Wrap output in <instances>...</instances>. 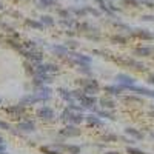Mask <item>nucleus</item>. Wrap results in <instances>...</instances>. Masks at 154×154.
Returning <instances> with one entry per match:
<instances>
[{"mask_svg": "<svg viewBox=\"0 0 154 154\" xmlns=\"http://www.w3.org/2000/svg\"><path fill=\"white\" fill-rule=\"evenodd\" d=\"M79 85L83 86V91L86 94H94V93L99 91V82L94 80V79H80Z\"/></svg>", "mask_w": 154, "mask_h": 154, "instance_id": "obj_1", "label": "nucleus"}, {"mask_svg": "<svg viewBox=\"0 0 154 154\" xmlns=\"http://www.w3.org/2000/svg\"><path fill=\"white\" fill-rule=\"evenodd\" d=\"M79 100H80V103H82L85 108H91V109H96V103H99V100H97L93 94H86V93H83V94L79 97Z\"/></svg>", "mask_w": 154, "mask_h": 154, "instance_id": "obj_2", "label": "nucleus"}, {"mask_svg": "<svg viewBox=\"0 0 154 154\" xmlns=\"http://www.w3.org/2000/svg\"><path fill=\"white\" fill-rule=\"evenodd\" d=\"M20 51H22V54L26 57L28 60H31V62L40 63L43 60V54L38 53V51H34V49H20Z\"/></svg>", "mask_w": 154, "mask_h": 154, "instance_id": "obj_3", "label": "nucleus"}, {"mask_svg": "<svg viewBox=\"0 0 154 154\" xmlns=\"http://www.w3.org/2000/svg\"><path fill=\"white\" fill-rule=\"evenodd\" d=\"M119 62H120V63H125V65L131 66V68H134V69H137V71H146V66L143 65V63H142V62H137V60H134V59H120Z\"/></svg>", "mask_w": 154, "mask_h": 154, "instance_id": "obj_4", "label": "nucleus"}, {"mask_svg": "<svg viewBox=\"0 0 154 154\" xmlns=\"http://www.w3.org/2000/svg\"><path fill=\"white\" fill-rule=\"evenodd\" d=\"M60 134L62 136H66V137H77V136H80V130L74 123H71V125L63 128V130L60 131Z\"/></svg>", "mask_w": 154, "mask_h": 154, "instance_id": "obj_5", "label": "nucleus"}, {"mask_svg": "<svg viewBox=\"0 0 154 154\" xmlns=\"http://www.w3.org/2000/svg\"><path fill=\"white\" fill-rule=\"evenodd\" d=\"M131 35L139 37V38H142V40H154V34L149 32L148 29H134L131 32Z\"/></svg>", "mask_w": 154, "mask_h": 154, "instance_id": "obj_6", "label": "nucleus"}, {"mask_svg": "<svg viewBox=\"0 0 154 154\" xmlns=\"http://www.w3.org/2000/svg\"><path fill=\"white\" fill-rule=\"evenodd\" d=\"M37 116L40 119H45V120H53L54 119V111L51 109L49 106H42L40 109H38Z\"/></svg>", "mask_w": 154, "mask_h": 154, "instance_id": "obj_7", "label": "nucleus"}, {"mask_svg": "<svg viewBox=\"0 0 154 154\" xmlns=\"http://www.w3.org/2000/svg\"><path fill=\"white\" fill-rule=\"evenodd\" d=\"M136 56H142V57H149L154 54V46H139L134 49Z\"/></svg>", "mask_w": 154, "mask_h": 154, "instance_id": "obj_8", "label": "nucleus"}, {"mask_svg": "<svg viewBox=\"0 0 154 154\" xmlns=\"http://www.w3.org/2000/svg\"><path fill=\"white\" fill-rule=\"evenodd\" d=\"M116 80H117L120 85H134V83H136L134 77L128 75V74H123V72H120V74L116 75Z\"/></svg>", "mask_w": 154, "mask_h": 154, "instance_id": "obj_9", "label": "nucleus"}, {"mask_svg": "<svg viewBox=\"0 0 154 154\" xmlns=\"http://www.w3.org/2000/svg\"><path fill=\"white\" fill-rule=\"evenodd\" d=\"M103 91L108 93V94H111V96H119L120 93L125 91V89L122 88V85H106L103 88Z\"/></svg>", "mask_w": 154, "mask_h": 154, "instance_id": "obj_10", "label": "nucleus"}, {"mask_svg": "<svg viewBox=\"0 0 154 154\" xmlns=\"http://www.w3.org/2000/svg\"><path fill=\"white\" fill-rule=\"evenodd\" d=\"M85 122L88 125H91V126H102V125H103V122L100 120V116H94V114L85 116Z\"/></svg>", "mask_w": 154, "mask_h": 154, "instance_id": "obj_11", "label": "nucleus"}, {"mask_svg": "<svg viewBox=\"0 0 154 154\" xmlns=\"http://www.w3.org/2000/svg\"><path fill=\"white\" fill-rule=\"evenodd\" d=\"M17 130H22V131H26V133H32V131H35V125H34V122H31V120H28V122H20V123H17Z\"/></svg>", "mask_w": 154, "mask_h": 154, "instance_id": "obj_12", "label": "nucleus"}, {"mask_svg": "<svg viewBox=\"0 0 154 154\" xmlns=\"http://www.w3.org/2000/svg\"><path fill=\"white\" fill-rule=\"evenodd\" d=\"M125 134L133 137V139H136V140H142L143 139V133H140L139 130H136V128H130V126L125 128Z\"/></svg>", "mask_w": 154, "mask_h": 154, "instance_id": "obj_13", "label": "nucleus"}, {"mask_svg": "<svg viewBox=\"0 0 154 154\" xmlns=\"http://www.w3.org/2000/svg\"><path fill=\"white\" fill-rule=\"evenodd\" d=\"M6 112L11 114V116H22L25 112V105L20 103V105H14V106H9L6 108Z\"/></svg>", "mask_w": 154, "mask_h": 154, "instance_id": "obj_14", "label": "nucleus"}, {"mask_svg": "<svg viewBox=\"0 0 154 154\" xmlns=\"http://www.w3.org/2000/svg\"><path fill=\"white\" fill-rule=\"evenodd\" d=\"M53 51L54 53H57L60 57H66V56H71V51H69V48L65 45V46H62V45H56V46H53Z\"/></svg>", "mask_w": 154, "mask_h": 154, "instance_id": "obj_15", "label": "nucleus"}, {"mask_svg": "<svg viewBox=\"0 0 154 154\" xmlns=\"http://www.w3.org/2000/svg\"><path fill=\"white\" fill-rule=\"evenodd\" d=\"M57 146L62 148V149H65V151H68L69 154H80V149H82L79 145H62V143H59Z\"/></svg>", "mask_w": 154, "mask_h": 154, "instance_id": "obj_16", "label": "nucleus"}, {"mask_svg": "<svg viewBox=\"0 0 154 154\" xmlns=\"http://www.w3.org/2000/svg\"><path fill=\"white\" fill-rule=\"evenodd\" d=\"M82 122H85V116H83L82 112H77V114H74V112H72L71 119H69V123L79 125V123H82Z\"/></svg>", "mask_w": 154, "mask_h": 154, "instance_id": "obj_17", "label": "nucleus"}, {"mask_svg": "<svg viewBox=\"0 0 154 154\" xmlns=\"http://www.w3.org/2000/svg\"><path fill=\"white\" fill-rule=\"evenodd\" d=\"M99 103H100L102 106H103L105 109H109V108H114L116 105H117V103H116V102H114V100H111V99H105V97H103V99H100V100H99Z\"/></svg>", "mask_w": 154, "mask_h": 154, "instance_id": "obj_18", "label": "nucleus"}, {"mask_svg": "<svg viewBox=\"0 0 154 154\" xmlns=\"http://www.w3.org/2000/svg\"><path fill=\"white\" fill-rule=\"evenodd\" d=\"M59 93H60V96H62L63 99H65V100L72 102V99H74L72 91H68V89H65V88H59Z\"/></svg>", "mask_w": 154, "mask_h": 154, "instance_id": "obj_19", "label": "nucleus"}, {"mask_svg": "<svg viewBox=\"0 0 154 154\" xmlns=\"http://www.w3.org/2000/svg\"><path fill=\"white\" fill-rule=\"evenodd\" d=\"M38 5H40V8H53L57 6V2L56 0H38Z\"/></svg>", "mask_w": 154, "mask_h": 154, "instance_id": "obj_20", "label": "nucleus"}, {"mask_svg": "<svg viewBox=\"0 0 154 154\" xmlns=\"http://www.w3.org/2000/svg\"><path fill=\"white\" fill-rule=\"evenodd\" d=\"M102 140H103V142H117V140H120V136L109 133V134H105L103 137H102Z\"/></svg>", "mask_w": 154, "mask_h": 154, "instance_id": "obj_21", "label": "nucleus"}, {"mask_svg": "<svg viewBox=\"0 0 154 154\" xmlns=\"http://www.w3.org/2000/svg\"><path fill=\"white\" fill-rule=\"evenodd\" d=\"M26 25H29L31 28H35V29H43V26L45 25L42 23V22H37V20H26Z\"/></svg>", "mask_w": 154, "mask_h": 154, "instance_id": "obj_22", "label": "nucleus"}, {"mask_svg": "<svg viewBox=\"0 0 154 154\" xmlns=\"http://www.w3.org/2000/svg\"><path fill=\"white\" fill-rule=\"evenodd\" d=\"M97 116H100V117H105V119H111V120H116V116L106 109H102V111H97Z\"/></svg>", "mask_w": 154, "mask_h": 154, "instance_id": "obj_23", "label": "nucleus"}, {"mask_svg": "<svg viewBox=\"0 0 154 154\" xmlns=\"http://www.w3.org/2000/svg\"><path fill=\"white\" fill-rule=\"evenodd\" d=\"M40 22H42L43 25H46V26H53V25L56 23V20L51 17V16H42V17H40Z\"/></svg>", "mask_w": 154, "mask_h": 154, "instance_id": "obj_24", "label": "nucleus"}, {"mask_svg": "<svg viewBox=\"0 0 154 154\" xmlns=\"http://www.w3.org/2000/svg\"><path fill=\"white\" fill-rule=\"evenodd\" d=\"M69 11H71V12H74V14H75V16H79V17H85V16L88 14L86 8H83V9H80V8H71Z\"/></svg>", "mask_w": 154, "mask_h": 154, "instance_id": "obj_25", "label": "nucleus"}, {"mask_svg": "<svg viewBox=\"0 0 154 154\" xmlns=\"http://www.w3.org/2000/svg\"><path fill=\"white\" fill-rule=\"evenodd\" d=\"M111 40H112L114 43H122V45H125V43L128 42V38L119 34V35H112V37H111Z\"/></svg>", "mask_w": 154, "mask_h": 154, "instance_id": "obj_26", "label": "nucleus"}, {"mask_svg": "<svg viewBox=\"0 0 154 154\" xmlns=\"http://www.w3.org/2000/svg\"><path fill=\"white\" fill-rule=\"evenodd\" d=\"M40 151L42 152H45V154H62L59 149H53V148H51V146H40Z\"/></svg>", "mask_w": 154, "mask_h": 154, "instance_id": "obj_27", "label": "nucleus"}, {"mask_svg": "<svg viewBox=\"0 0 154 154\" xmlns=\"http://www.w3.org/2000/svg\"><path fill=\"white\" fill-rule=\"evenodd\" d=\"M126 152H128V154H148V152L139 149V148H134V146H128V148H126Z\"/></svg>", "mask_w": 154, "mask_h": 154, "instance_id": "obj_28", "label": "nucleus"}, {"mask_svg": "<svg viewBox=\"0 0 154 154\" xmlns=\"http://www.w3.org/2000/svg\"><path fill=\"white\" fill-rule=\"evenodd\" d=\"M68 108H69V109H72V111H77V112H83V109H85V106H80V105H75V103H72V102H69V105H68Z\"/></svg>", "mask_w": 154, "mask_h": 154, "instance_id": "obj_29", "label": "nucleus"}, {"mask_svg": "<svg viewBox=\"0 0 154 154\" xmlns=\"http://www.w3.org/2000/svg\"><path fill=\"white\" fill-rule=\"evenodd\" d=\"M120 140L123 143H126V145H134L136 143V139H133V137H125V136H120Z\"/></svg>", "mask_w": 154, "mask_h": 154, "instance_id": "obj_30", "label": "nucleus"}, {"mask_svg": "<svg viewBox=\"0 0 154 154\" xmlns=\"http://www.w3.org/2000/svg\"><path fill=\"white\" fill-rule=\"evenodd\" d=\"M122 100H125V102H142V99L136 97V96H123Z\"/></svg>", "mask_w": 154, "mask_h": 154, "instance_id": "obj_31", "label": "nucleus"}, {"mask_svg": "<svg viewBox=\"0 0 154 154\" xmlns=\"http://www.w3.org/2000/svg\"><path fill=\"white\" fill-rule=\"evenodd\" d=\"M59 16H60L62 19H71V11H68V9H60V11H59Z\"/></svg>", "mask_w": 154, "mask_h": 154, "instance_id": "obj_32", "label": "nucleus"}, {"mask_svg": "<svg viewBox=\"0 0 154 154\" xmlns=\"http://www.w3.org/2000/svg\"><path fill=\"white\" fill-rule=\"evenodd\" d=\"M86 8V11L89 12V14H94V16H100V11H97V9H94V8H89V6H85Z\"/></svg>", "mask_w": 154, "mask_h": 154, "instance_id": "obj_33", "label": "nucleus"}, {"mask_svg": "<svg viewBox=\"0 0 154 154\" xmlns=\"http://www.w3.org/2000/svg\"><path fill=\"white\" fill-rule=\"evenodd\" d=\"M0 128H2V130H11V125L9 123H6V122H3V120H0Z\"/></svg>", "mask_w": 154, "mask_h": 154, "instance_id": "obj_34", "label": "nucleus"}, {"mask_svg": "<svg viewBox=\"0 0 154 154\" xmlns=\"http://www.w3.org/2000/svg\"><path fill=\"white\" fill-rule=\"evenodd\" d=\"M66 46L74 49V48H77V42H75V40H68V42H66Z\"/></svg>", "mask_w": 154, "mask_h": 154, "instance_id": "obj_35", "label": "nucleus"}, {"mask_svg": "<svg viewBox=\"0 0 154 154\" xmlns=\"http://www.w3.org/2000/svg\"><path fill=\"white\" fill-rule=\"evenodd\" d=\"M142 20H148V22H152L154 20V16H143Z\"/></svg>", "mask_w": 154, "mask_h": 154, "instance_id": "obj_36", "label": "nucleus"}, {"mask_svg": "<svg viewBox=\"0 0 154 154\" xmlns=\"http://www.w3.org/2000/svg\"><path fill=\"white\" fill-rule=\"evenodd\" d=\"M148 83H151V85H154V74H151V75L148 77Z\"/></svg>", "mask_w": 154, "mask_h": 154, "instance_id": "obj_37", "label": "nucleus"}, {"mask_svg": "<svg viewBox=\"0 0 154 154\" xmlns=\"http://www.w3.org/2000/svg\"><path fill=\"white\" fill-rule=\"evenodd\" d=\"M0 151H6V145L5 143H0Z\"/></svg>", "mask_w": 154, "mask_h": 154, "instance_id": "obj_38", "label": "nucleus"}, {"mask_svg": "<svg viewBox=\"0 0 154 154\" xmlns=\"http://www.w3.org/2000/svg\"><path fill=\"white\" fill-rule=\"evenodd\" d=\"M105 154H120L119 151H108V152H105Z\"/></svg>", "mask_w": 154, "mask_h": 154, "instance_id": "obj_39", "label": "nucleus"}, {"mask_svg": "<svg viewBox=\"0 0 154 154\" xmlns=\"http://www.w3.org/2000/svg\"><path fill=\"white\" fill-rule=\"evenodd\" d=\"M0 143H6V142H5V139H2V137H0Z\"/></svg>", "mask_w": 154, "mask_h": 154, "instance_id": "obj_40", "label": "nucleus"}, {"mask_svg": "<svg viewBox=\"0 0 154 154\" xmlns=\"http://www.w3.org/2000/svg\"><path fill=\"white\" fill-rule=\"evenodd\" d=\"M149 116H151V117H154V111H151V112H149Z\"/></svg>", "mask_w": 154, "mask_h": 154, "instance_id": "obj_41", "label": "nucleus"}, {"mask_svg": "<svg viewBox=\"0 0 154 154\" xmlns=\"http://www.w3.org/2000/svg\"><path fill=\"white\" fill-rule=\"evenodd\" d=\"M0 9H3V3L2 2H0Z\"/></svg>", "mask_w": 154, "mask_h": 154, "instance_id": "obj_42", "label": "nucleus"}, {"mask_svg": "<svg viewBox=\"0 0 154 154\" xmlns=\"http://www.w3.org/2000/svg\"><path fill=\"white\" fill-rule=\"evenodd\" d=\"M0 154H8L6 151H0Z\"/></svg>", "mask_w": 154, "mask_h": 154, "instance_id": "obj_43", "label": "nucleus"}, {"mask_svg": "<svg viewBox=\"0 0 154 154\" xmlns=\"http://www.w3.org/2000/svg\"><path fill=\"white\" fill-rule=\"evenodd\" d=\"M151 137H152V139H154V133H151Z\"/></svg>", "mask_w": 154, "mask_h": 154, "instance_id": "obj_44", "label": "nucleus"}]
</instances>
